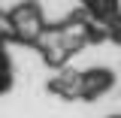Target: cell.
I'll return each instance as SVG.
<instances>
[{
    "mask_svg": "<svg viewBox=\"0 0 121 118\" xmlns=\"http://www.w3.org/2000/svg\"><path fill=\"white\" fill-rule=\"evenodd\" d=\"M109 85H112V76L106 73V70H94V73L82 76V94H85V97H97V94H103Z\"/></svg>",
    "mask_w": 121,
    "mask_h": 118,
    "instance_id": "6da1fadb",
    "label": "cell"
},
{
    "mask_svg": "<svg viewBox=\"0 0 121 118\" xmlns=\"http://www.w3.org/2000/svg\"><path fill=\"white\" fill-rule=\"evenodd\" d=\"M88 3L91 12H97L100 18H109V15L115 12V0H85Z\"/></svg>",
    "mask_w": 121,
    "mask_h": 118,
    "instance_id": "7a4b0ae2",
    "label": "cell"
},
{
    "mask_svg": "<svg viewBox=\"0 0 121 118\" xmlns=\"http://www.w3.org/2000/svg\"><path fill=\"white\" fill-rule=\"evenodd\" d=\"M9 85V64H6V58L0 55V91Z\"/></svg>",
    "mask_w": 121,
    "mask_h": 118,
    "instance_id": "3957f363",
    "label": "cell"
}]
</instances>
